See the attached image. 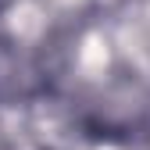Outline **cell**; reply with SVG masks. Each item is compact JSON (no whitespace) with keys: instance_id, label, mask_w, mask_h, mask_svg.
Here are the masks:
<instances>
[{"instance_id":"6da1fadb","label":"cell","mask_w":150,"mask_h":150,"mask_svg":"<svg viewBox=\"0 0 150 150\" xmlns=\"http://www.w3.org/2000/svg\"><path fill=\"white\" fill-rule=\"evenodd\" d=\"M0 4H4V0H0Z\"/></svg>"}]
</instances>
